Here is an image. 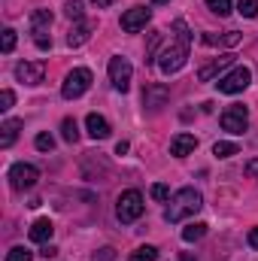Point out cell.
<instances>
[{"instance_id": "cell-28", "label": "cell", "mask_w": 258, "mask_h": 261, "mask_svg": "<svg viewBox=\"0 0 258 261\" xmlns=\"http://www.w3.org/2000/svg\"><path fill=\"white\" fill-rule=\"evenodd\" d=\"M34 146H37L40 152H52V149H55V140H52L49 134H37V140H34Z\"/></svg>"}, {"instance_id": "cell-38", "label": "cell", "mask_w": 258, "mask_h": 261, "mask_svg": "<svg viewBox=\"0 0 258 261\" xmlns=\"http://www.w3.org/2000/svg\"><path fill=\"white\" fill-rule=\"evenodd\" d=\"M183 261H194V258L189 255V252H183Z\"/></svg>"}, {"instance_id": "cell-7", "label": "cell", "mask_w": 258, "mask_h": 261, "mask_svg": "<svg viewBox=\"0 0 258 261\" xmlns=\"http://www.w3.org/2000/svg\"><path fill=\"white\" fill-rule=\"evenodd\" d=\"M249 82H252V70L249 67H234L228 76H222L216 85H219V91L222 94H240L243 88H249Z\"/></svg>"}, {"instance_id": "cell-2", "label": "cell", "mask_w": 258, "mask_h": 261, "mask_svg": "<svg viewBox=\"0 0 258 261\" xmlns=\"http://www.w3.org/2000/svg\"><path fill=\"white\" fill-rule=\"evenodd\" d=\"M200 206H203L200 192H194V189H179L176 195L170 197V206L164 210V222L176 225V222H183L186 216H194Z\"/></svg>"}, {"instance_id": "cell-37", "label": "cell", "mask_w": 258, "mask_h": 261, "mask_svg": "<svg viewBox=\"0 0 258 261\" xmlns=\"http://www.w3.org/2000/svg\"><path fill=\"white\" fill-rule=\"evenodd\" d=\"M125 152H128V143H125V140H122V143H119V146H116V155H125Z\"/></svg>"}, {"instance_id": "cell-15", "label": "cell", "mask_w": 258, "mask_h": 261, "mask_svg": "<svg viewBox=\"0 0 258 261\" xmlns=\"http://www.w3.org/2000/svg\"><path fill=\"white\" fill-rule=\"evenodd\" d=\"M52 234H55V225H52L49 219H37V222L31 225V231H28V237H31L34 243H49Z\"/></svg>"}, {"instance_id": "cell-36", "label": "cell", "mask_w": 258, "mask_h": 261, "mask_svg": "<svg viewBox=\"0 0 258 261\" xmlns=\"http://www.w3.org/2000/svg\"><path fill=\"white\" fill-rule=\"evenodd\" d=\"M91 3H94V6H97V9H107V6H113V3H116V0H91Z\"/></svg>"}, {"instance_id": "cell-30", "label": "cell", "mask_w": 258, "mask_h": 261, "mask_svg": "<svg viewBox=\"0 0 258 261\" xmlns=\"http://www.w3.org/2000/svg\"><path fill=\"white\" fill-rule=\"evenodd\" d=\"M12 103H15V94H12L9 88H3V91H0V113H6Z\"/></svg>"}, {"instance_id": "cell-11", "label": "cell", "mask_w": 258, "mask_h": 261, "mask_svg": "<svg viewBox=\"0 0 258 261\" xmlns=\"http://www.w3.org/2000/svg\"><path fill=\"white\" fill-rule=\"evenodd\" d=\"M149 18H152V9H146V6H131L128 12L122 15V31L137 34V31H143V28L149 24Z\"/></svg>"}, {"instance_id": "cell-29", "label": "cell", "mask_w": 258, "mask_h": 261, "mask_svg": "<svg viewBox=\"0 0 258 261\" xmlns=\"http://www.w3.org/2000/svg\"><path fill=\"white\" fill-rule=\"evenodd\" d=\"M0 49H3L6 55H9V52L15 49V31H9V28L3 31V43H0Z\"/></svg>"}, {"instance_id": "cell-23", "label": "cell", "mask_w": 258, "mask_h": 261, "mask_svg": "<svg viewBox=\"0 0 258 261\" xmlns=\"http://www.w3.org/2000/svg\"><path fill=\"white\" fill-rule=\"evenodd\" d=\"M61 137H64L67 143H76V140H79V128H76V119H64V122H61Z\"/></svg>"}, {"instance_id": "cell-1", "label": "cell", "mask_w": 258, "mask_h": 261, "mask_svg": "<svg viewBox=\"0 0 258 261\" xmlns=\"http://www.w3.org/2000/svg\"><path fill=\"white\" fill-rule=\"evenodd\" d=\"M173 31H176V40L158 55V70L164 73V76H173V73H179L186 61H189V49H192V31H189V24L183 21V18H176L173 21Z\"/></svg>"}, {"instance_id": "cell-5", "label": "cell", "mask_w": 258, "mask_h": 261, "mask_svg": "<svg viewBox=\"0 0 258 261\" xmlns=\"http://www.w3.org/2000/svg\"><path fill=\"white\" fill-rule=\"evenodd\" d=\"M49 28H52V12L49 9H37L31 15V34H34V43H37L40 52H49L52 49V37H46Z\"/></svg>"}, {"instance_id": "cell-6", "label": "cell", "mask_w": 258, "mask_h": 261, "mask_svg": "<svg viewBox=\"0 0 258 261\" xmlns=\"http://www.w3.org/2000/svg\"><path fill=\"white\" fill-rule=\"evenodd\" d=\"M37 179H40V170H37L34 164L18 161V164L9 167V186H12L15 192H28V189H34Z\"/></svg>"}, {"instance_id": "cell-22", "label": "cell", "mask_w": 258, "mask_h": 261, "mask_svg": "<svg viewBox=\"0 0 258 261\" xmlns=\"http://www.w3.org/2000/svg\"><path fill=\"white\" fill-rule=\"evenodd\" d=\"M237 152H240L237 143H225V140H222V143L213 146V155H216V158H231V155H237Z\"/></svg>"}, {"instance_id": "cell-19", "label": "cell", "mask_w": 258, "mask_h": 261, "mask_svg": "<svg viewBox=\"0 0 258 261\" xmlns=\"http://www.w3.org/2000/svg\"><path fill=\"white\" fill-rule=\"evenodd\" d=\"M18 128H21V122L18 119H6L3 125H0V149H9L12 143H15V137H18Z\"/></svg>"}, {"instance_id": "cell-26", "label": "cell", "mask_w": 258, "mask_h": 261, "mask_svg": "<svg viewBox=\"0 0 258 261\" xmlns=\"http://www.w3.org/2000/svg\"><path fill=\"white\" fill-rule=\"evenodd\" d=\"M6 261H34V252L24 249V246H12V249L6 252Z\"/></svg>"}, {"instance_id": "cell-10", "label": "cell", "mask_w": 258, "mask_h": 261, "mask_svg": "<svg viewBox=\"0 0 258 261\" xmlns=\"http://www.w3.org/2000/svg\"><path fill=\"white\" fill-rule=\"evenodd\" d=\"M46 76V61H21L15 67V79L24 85H40Z\"/></svg>"}, {"instance_id": "cell-17", "label": "cell", "mask_w": 258, "mask_h": 261, "mask_svg": "<svg viewBox=\"0 0 258 261\" xmlns=\"http://www.w3.org/2000/svg\"><path fill=\"white\" fill-rule=\"evenodd\" d=\"M203 46H237L240 43V34L237 31H225V34H203L200 37Z\"/></svg>"}, {"instance_id": "cell-20", "label": "cell", "mask_w": 258, "mask_h": 261, "mask_svg": "<svg viewBox=\"0 0 258 261\" xmlns=\"http://www.w3.org/2000/svg\"><path fill=\"white\" fill-rule=\"evenodd\" d=\"M203 234H207V225H203V222H189V225L183 228V240H186V243H194V240H200Z\"/></svg>"}, {"instance_id": "cell-33", "label": "cell", "mask_w": 258, "mask_h": 261, "mask_svg": "<svg viewBox=\"0 0 258 261\" xmlns=\"http://www.w3.org/2000/svg\"><path fill=\"white\" fill-rule=\"evenodd\" d=\"M246 173H249V176H255V179H258V158H252V161L246 164Z\"/></svg>"}, {"instance_id": "cell-14", "label": "cell", "mask_w": 258, "mask_h": 261, "mask_svg": "<svg viewBox=\"0 0 258 261\" xmlns=\"http://www.w3.org/2000/svg\"><path fill=\"white\" fill-rule=\"evenodd\" d=\"M194 149H197V137H194V134H176V137L170 140V155H176V158L192 155Z\"/></svg>"}, {"instance_id": "cell-3", "label": "cell", "mask_w": 258, "mask_h": 261, "mask_svg": "<svg viewBox=\"0 0 258 261\" xmlns=\"http://www.w3.org/2000/svg\"><path fill=\"white\" fill-rule=\"evenodd\" d=\"M143 213H146V203H143V195H140L137 189H128V192H122V195H119V203H116V216H119V222H122V225H131V222H137Z\"/></svg>"}, {"instance_id": "cell-39", "label": "cell", "mask_w": 258, "mask_h": 261, "mask_svg": "<svg viewBox=\"0 0 258 261\" xmlns=\"http://www.w3.org/2000/svg\"><path fill=\"white\" fill-rule=\"evenodd\" d=\"M152 3H170V0H152Z\"/></svg>"}, {"instance_id": "cell-34", "label": "cell", "mask_w": 258, "mask_h": 261, "mask_svg": "<svg viewBox=\"0 0 258 261\" xmlns=\"http://www.w3.org/2000/svg\"><path fill=\"white\" fill-rule=\"evenodd\" d=\"M40 255H43V258H55V255H58V249H55V246H52V243H49V246H46V249H43V252H40Z\"/></svg>"}, {"instance_id": "cell-27", "label": "cell", "mask_w": 258, "mask_h": 261, "mask_svg": "<svg viewBox=\"0 0 258 261\" xmlns=\"http://www.w3.org/2000/svg\"><path fill=\"white\" fill-rule=\"evenodd\" d=\"M207 6H210L213 15H228L231 12V0H207Z\"/></svg>"}, {"instance_id": "cell-25", "label": "cell", "mask_w": 258, "mask_h": 261, "mask_svg": "<svg viewBox=\"0 0 258 261\" xmlns=\"http://www.w3.org/2000/svg\"><path fill=\"white\" fill-rule=\"evenodd\" d=\"M237 12L243 18H255L258 15V0H237Z\"/></svg>"}, {"instance_id": "cell-18", "label": "cell", "mask_w": 258, "mask_h": 261, "mask_svg": "<svg viewBox=\"0 0 258 261\" xmlns=\"http://www.w3.org/2000/svg\"><path fill=\"white\" fill-rule=\"evenodd\" d=\"M88 37H91V24H88V21H82V24L70 28V34H67V46H70V49H79V46H85V43H88Z\"/></svg>"}, {"instance_id": "cell-24", "label": "cell", "mask_w": 258, "mask_h": 261, "mask_svg": "<svg viewBox=\"0 0 258 261\" xmlns=\"http://www.w3.org/2000/svg\"><path fill=\"white\" fill-rule=\"evenodd\" d=\"M128 261H158V249L155 246H140Z\"/></svg>"}, {"instance_id": "cell-35", "label": "cell", "mask_w": 258, "mask_h": 261, "mask_svg": "<svg viewBox=\"0 0 258 261\" xmlns=\"http://www.w3.org/2000/svg\"><path fill=\"white\" fill-rule=\"evenodd\" d=\"M249 246H252V249H258V228H252V231H249Z\"/></svg>"}, {"instance_id": "cell-9", "label": "cell", "mask_w": 258, "mask_h": 261, "mask_svg": "<svg viewBox=\"0 0 258 261\" xmlns=\"http://www.w3.org/2000/svg\"><path fill=\"white\" fill-rule=\"evenodd\" d=\"M131 76H134V67H131L128 58H122V55L110 58V82H113V88L128 91L131 88Z\"/></svg>"}, {"instance_id": "cell-4", "label": "cell", "mask_w": 258, "mask_h": 261, "mask_svg": "<svg viewBox=\"0 0 258 261\" xmlns=\"http://www.w3.org/2000/svg\"><path fill=\"white\" fill-rule=\"evenodd\" d=\"M91 70L88 67H76V70H70L64 79V85H61V94H64L67 100H76V97H82L88 88H91Z\"/></svg>"}, {"instance_id": "cell-16", "label": "cell", "mask_w": 258, "mask_h": 261, "mask_svg": "<svg viewBox=\"0 0 258 261\" xmlns=\"http://www.w3.org/2000/svg\"><path fill=\"white\" fill-rule=\"evenodd\" d=\"M85 128H88V134H91L94 140H107V137H110V122H107L104 116H97V113H88Z\"/></svg>"}, {"instance_id": "cell-31", "label": "cell", "mask_w": 258, "mask_h": 261, "mask_svg": "<svg viewBox=\"0 0 258 261\" xmlns=\"http://www.w3.org/2000/svg\"><path fill=\"white\" fill-rule=\"evenodd\" d=\"M149 195L155 197V200H170V189H167V186H161V182H155Z\"/></svg>"}, {"instance_id": "cell-13", "label": "cell", "mask_w": 258, "mask_h": 261, "mask_svg": "<svg viewBox=\"0 0 258 261\" xmlns=\"http://www.w3.org/2000/svg\"><path fill=\"white\" fill-rule=\"evenodd\" d=\"M167 100H170V88H167V85H146V91H143V103H146L152 113L161 110Z\"/></svg>"}, {"instance_id": "cell-21", "label": "cell", "mask_w": 258, "mask_h": 261, "mask_svg": "<svg viewBox=\"0 0 258 261\" xmlns=\"http://www.w3.org/2000/svg\"><path fill=\"white\" fill-rule=\"evenodd\" d=\"M82 12H85L82 0H67L64 3V15L70 18V21H82Z\"/></svg>"}, {"instance_id": "cell-8", "label": "cell", "mask_w": 258, "mask_h": 261, "mask_svg": "<svg viewBox=\"0 0 258 261\" xmlns=\"http://www.w3.org/2000/svg\"><path fill=\"white\" fill-rule=\"evenodd\" d=\"M249 128V110L243 103H231L225 113H222V130L228 134H243Z\"/></svg>"}, {"instance_id": "cell-12", "label": "cell", "mask_w": 258, "mask_h": 261, "mask_svg": "<svg viewBox=\"0 0 258 261\" xmlns=\"http://www.w3.org/2000/svg\"><path fill=\"white\" fill-rule=\"evenodd\" d=\"M234 58H237V55H219V58H213L210 64H203L200 70H197V79H200V82H213L225 67L234 64Z\"/></svg>"}, {"instance_id": "cell-32", "label": "cell", "mask_w": 258, "mask_h": 261, "mask_svg": "<svg viewBox=\"0 0 258 261\" xmlns=\"http://www.w3.org/2000/svg\"><path fill=\"white\" fill-rule=\"evenodd\" d=\"M91 261H116V249H113V246H107V249L94 252V258H91Z\"/></svg>"}]
</instances>
